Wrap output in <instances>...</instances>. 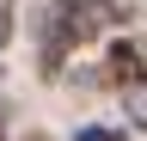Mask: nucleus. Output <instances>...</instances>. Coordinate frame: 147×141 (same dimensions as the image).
I'll use <instances>...</instances> for the list:
<instances>
[{"label": "nucleus", "instance_id": "obj_1", "mask_svg": "<svg viewBox=\"0 0 147 141\" xmlns=\"http://www.w3.org/2000/svg\"><path fill=\"white\" fill-rule=\"evenodd\" d=\"M104 25H110V6H104V0H55L49 31H43V74H61V55L80 49V43H92Z\"/></svg>", "mask_w": 147, "mask_h": 141}, {"label": "nucleus", "instance_id": "obj_2", "mask_svg": "<svg viewBox=\"0 0 147 141\" xmlns=\"http://www.w3.org/2000/svg\"><path fill=\"white\" fill-rule=\"evenodd\" d=\"M104 86H147V55H141V43H129V37H117L104 49V74H98Z\"/></svg>", "mask_w": 147, "mask_h": 141}, {"label": "nucleus", "instance_id": "obj_3", "mask_svg": "<svg viewBox=\"0 0 147 141\" xmlns=\"http://www.w3.org/2000/svg\"><path fill=\"white\" fill-rule=\"evenodd\" d=\"M123 117H129L135 135H147V86H129L123 92Z\"/></svg>", "mask_w": 147, "mask_h": 141}, {"label": "nucleus", "instance_id": "obj_4", "mask_svg": "<svg viewBox=\"0 0 147 141\" xmlns=\"http://www.w3.org/2000/svg\"><path fill=\"white\" fill-rule=\"evenodd\" d=\"M12 19H18V0H0V43L12 37Z\"/></svg>", "mask_w": 147, "mask_h": 141}, {"label": "nucleus", "instance_id": "obj_5", "mask_svg": "<svg viewBox=\"0 0 147 141\" xmlns=\"http://www.w3.org/2000/svg\"><path fill=\"white\" fill-rule=\"evenodd\" d=\"M74 141H117V135H110V129H80Z\"/></svg>", "mask_w": 147, "mask_h": 141}, {"label": "nucleus", "instance_id": "obj_6", "mask_svg": "<svg viewBox=\"0 0 147 141\" xmlns=\"http://www.w3.org/2000/svg\"><path fill=\"white\" fill-rule=\"evenodd\" d=\"M0 141H6V123H0Z\"/></svg>", "mask_w": 147, "mask_h": 141}, {"label": "nucleus", "instance_id": "obj_7", "mask_svg": "<svg viewBox=\"0 0 147 141\" xmlns=\"http://www.w3.org/2000/svg\"><path fill=\"white\" fill-rule=\"evenodd\" d=\"M0 74H6V67H0Z\"/></svg>", "mask_w": 147, "mask_h": 141}]
</instances>
